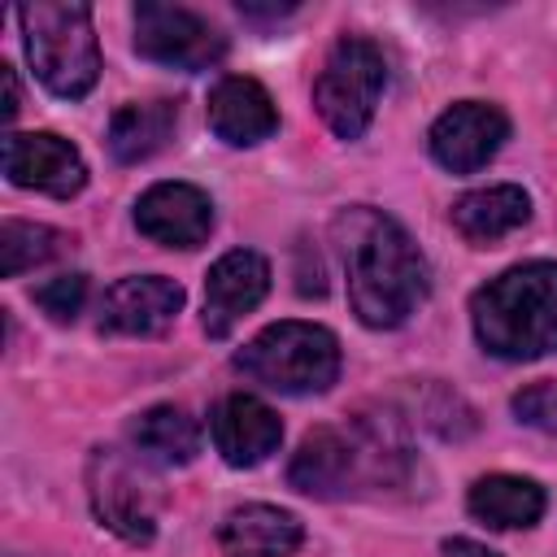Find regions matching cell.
Segmentation results:
<instances>
[{"label": "cell", "mask_w": 557, "mask_h": 557, "mask_svg": "<svg viewBox=\"0 0 557 557\" xmlns=\"http://www.w3.org/2000/svg\"><path fill=\"white\" fill-rule=\"evenodd\" d=\"M331 244L348 274L352 313L370 331H392L418 313L431 292V265L392 213L374 205H348L331 218Z\"/></svg>", "instance_id": "6da1fadb"}, {"label": "cell", "mask_w": 557, "mask_h": 557, "mask_svg": "<svg viewBox=\"0 0 557 557\" xmlns=\"http://www.w3.org/2000/svg\"><path fill=\"white\" fill-rule=\"evenodd\" d=\"M470 326L483 352L535 361L557 352V261H522L470 296Z\"/></svg>", "instance_id": "3957f363"}, {"label": "cell", "mask_w": 557, "mask_h": 557, "mask_svg": "<svg viewBox=\"0 0 557 557\" xmlns=\"http://www.w3.org/2000/svg\"><path fill=\"white\" fill-rule=\"evenodd\" d=\"M131 448L148 466H187L200 453V426L178 405H152L131 426Z\"/></svg>", "instance_id": "ffe728a7"}, {"label": "cell", "mask_w": 557, "mask_h": 557, "mask_svg": "<svg viewBox=\"0 0 557 557\" xmlns=\"http://www.w3.org/2000/svg\"><path fill=\"white\" fill-rule=\"evenodd\" d=\"M17 22L26 35V57L35 78L61 100H83L100 78V44L91 30V9L70 0H35L17 9Z\"/></svg>", "instance_id": "277c9868"}, {"label": "cell", "mask_w": 557, "mask_h": 557, "mask_svg": "<svg viewBox=\"0 0 557 557\" xmlns=\"http://www.w3.org/2000/svg\"><path fill=\"white\" fill-rule=\"evenodd\" d=\"M466 509L496 531L535 527L544 518V487L522 474H483V479H474Z\"/></svg>", "instance_id": "d6986e66"}, {"label": "cell", "mask_w": 557, "mask_h": 557, "mask_svg": "<svg viewBox=\"0 0 557 557\" xmlns=\"http://www.w3.org/2000/svg\"><path fill=\"white\" fill-rule=\"evenodd\" d=\"M270 292V261L252 248L222 252L205 274V331L226 339L239 318H248Z\"/></svg>", "instance_id": "8fae6325"}, {"label": "cell", "mask_w": 557, "mask_h": 557, "mask_svg": "<svg viewBox=\"0 0 557 557\" xmlns=\"http://www.w3.org/2000/svg\"><path fill=\"white\" fill-rule=\"evenodd\" d=\"M74 239L57 226H44V222H22V218H4L0 226V252H4V265L0 274L4 278H17L44 261H57L61 252H70Z\"/></svg>", "instance_id": "44dd1931"}, {"label": "cell", "mask_w": 557, "mask_h": 557, "mask_svg": "<svg viewBox=\"0 0 557 557\" xmlns=\"http://www.w3.org/2000/svg\"><path fill=\"white\" fill-rule=\"evenodd\" d=\"M387 87L383 48L366 35H344L331 44L318 78H313V109L339 139H361L374 122L379 96Z\"/></svg>", "instance_id": "8992f818"}, {"label": "cell", "mask_w": 557, "mask_h": 557, "mask_svg": "<svg viewBox=\"0 0 557 557\" xmlns=\"http://www.w3.org/2000/svg\"><path fill=\"white\" fill-rule=\"evenodd\" d=\"M4 178L26 191L70 200L87 187L83 152L52 131H9L4 135Z\"/></svg>", "instance_id": "30bf717a"}, {"label": "cell", "mask_w": 557, "mask_h": 557, "mask_svg": "<svg viewBox=\"0 0 557 557\" xmlns=\"http://www.w3.org/2000/svg\"><path fill=\"white\" fill-rule=\"evenodd\" d=\"M209 435H213V448L226 466L235 470H252L261 466L270 453H278L283 444V422L278 413L248 396V392H231L218 400V409L209 413Z\"/></svg>", "instance_id": "4fadbf2b"}, {"label": "cell", "mask_w": 557, "mask_h": 557, "mask_svg": "<svg viewBox=\"0 0 557 557\" xmlns=\"http://www.w3.org/2000/svg\"><path fill=\"white\" fill-rule=\"evenodd\" d=\"M83 300H87V274H57V278H48V283H39L35 287V305L52 318V322H74L78 318V309H83Z\"/></svg>", "instance_id": "603a6c76"}, {"label": "cell", "mask_w": 557, "mask_h": 557, "mask_svg": "<svg viewBox=\"0 0 557 557\" xmlns=\"http://www.w3.org/2000/svg\"><path fill=\"white\" fill-rule=\"evenodd\" d=\"M87 500L104 531L126 544H152L161 518V487L139 453L96 448L87 461Z\"/></svg>", "instance_id": "52a82bcc"}, {"label": "cell", "mask_w": 557, "mask_h": 557, "mask_svg": "<svg viewBox=\"0 0 557 557\" xmlns=\"http://www.w3.org/2000/svg\"><path fill=\"white\" fill-rule=\"evenodd\" d=\"M235 370L283 396H318L339 379V339L318 322H270L235 352Z\"/></svg>", "instance_id": "5b68a950"}, {"label": "cell", "mask_w": 557, "mask_h": 557, "mask_svg": "<svg viewBox=\"0 0 557 557\" xmlns=\"http://www.w3.org/2000/svg\"><path fill=\"white\" fill-rule=\"evenodd\" d=\"M448 222H453V231L466 244L487 248V244H496V239H505V235H513L518 226L531 222V196L518 183L474 187V191H466V196L453 200Z\"/></svg>", "instance_id": "2e32d148"}, {"label": "cell", "mask_w": 557, "mask_h": 557, "mask_svg": "<svg viewBox=\"0 0 557 557\" xmlns=\"http://www.w3.org/2000/svg\"><path fill=\"white\" fill-rule=\"evenodd\" d=\"M444 557H500V553L470 535H453V540H444Z\"/></svg>", "instance_id": "cb8c5ba5"}, {"label": "cell", "mask_w": 557, "mask_h": 557, "mask_svg": "<svg viewBox=\"0 0 557 557\" xmlns=\"http://www.w3.org/2000/svg\"><path fill=\"white\" fill-rule=\"evenodd\" d=\"M0 78H4V104H0V117H4V122H13V117H17V109H22V96H17V74H13V65H0Z\"/></svg>", "instance_id": "d4e9b609"}, {"label": "cell", "mask_w": 557, "mask_h": 557, "mask_svg": "<svg viewBox=\"0 0 557 557\" xmlns=\"http://www.w3.org/2000/svg\"><path fill=\"white\" fill-rule=\"evenodd\" d=\"M296 4H239V13L248 22H274V17H287Z\"/></svg>", "instance_id": "484cf974"}, {"label": "cell", "mask_w": 557, "mask_h": 557, "mask_svg": "<svg viewBox=\"0 0 557 557\" xmlns=\"http://www.w3.org/2000/svg\"><path fill=\"white\" fill-rule=\"evenodd\" d=\"M209 126L231 148H252L278 131V109L270 91L248 74H226L209 91Z\"/></svg>", "instance_id": "9a60e30c"}, {"label": "cell", "mask_w": 557, "mask_h": 557, "mask_svg": "<svg viewBox=\"0 0 557 557\" xmlns=\"http://www.w3.org/2000/svg\"><path fill=\"white\" fill-rule=\"evenodd\" d=\"M183 309V287L165 274H126L100 300L104 335H161Z\"/></svg>", "instance_id": "5bb4252c"}, {"label": "cell", "mask_w": 557, "mask_h": 557, "mask_svg": "<svg viewBox=\"0 0 557 557\" xmlns=\"http://www.w3.org/2000/svg\"><path fill=\"white\" fill-rule=\"evenodd\" d=\"M513 418L522 426H535L544 435H557V379H540V383H527L522 392H513L509 400Z\"/></svg>", "instance_id": "7402d4cb"}, {"label": "cell", "mask_w": 557, "mask_h": 557, "mask_svg": "<svg viewBox=\"0 0 557 557\" xmlns=\"http://www.w3.org/2000/svg\"><path fill=\"white\" fill-rule=\"evenodd\" d=\"M413 470V448L392 413H352L313 426L287 461V483L318 500L370 496L400 487Z\"/></svg>", "instance_id": "7a4b0ae2"}, {"label": "cell", "mask_w": 557, "mask_h": 557, "mask_svg": "<svg viewBox=\"0 0 557 557\" xmlns=\"http://www.w3.org/2000/svg\"><path fill=\"white\" fill-rule=\"evenodd\" d=\"M135 52L144 61L196 74V70H209L222 61L226 39L209 17H200L187 4L144 0V4H135Z\"/></svg>", "instance_id": "ba28073f"}, {"label": "cell", "mask_w": 557, "mask_h": 557, "mask_svg": "<svg viewBox=\"0 0 557 557\" xmlns=\"http://www.w3.org/2000/svg\"><path fill=\"white\" fill-rule=\"evenodd\" d=\"M505 139H509V117L500 104L457 100L431 122L426 148H431L435 165H444L448 174H474L505 148Z\"/></svg>", "instance_id": "9c48e42d"}, {"label": "cell", "mask_w": 557, "mask_h": 557, "mask_svg": "<svg viewBox=\"0 0 557 557\" xmlns=\"http://www.w3.org/2000/svg\"><path fill=\"white\" fill-rule=\"evenodd\" d=\"M135 226L165 248H200L213 231V200L196 183H152L135 200Z\"/></svg>", "instance_id": "7c38bea8"}, {"label": "cell", "mask_w": 557, "mask_h": 557, "mask_svg": "<svg viewBox=\"0 0 557 557\" xmlns=\"http://www.w3.org/2000/svg\"><path fill=\"white\" fill-rule=\"evenodd\" d=\"M174 126H178V100H135V104H122L113 117H109V152L113 161L122 165H139L148 157H157L170 139H174Z\"/></svg>", "instance_id": "ac0fdd59"}, {"label": "cell", "mask_w": 557, "mask_h": 557, "mask_svg": "<svg viewBox=\"0 0 557 557\" xmlns=\"http://www.w3.org/2000/svg\"><path fill=\"white\" fill-rule=\"evenodd\" d=\"M300 540V518L278 505H239L218 527V544L226 557H292Z\"/></svg>", "instance_id": "e0dca14e"}]
</instances>
